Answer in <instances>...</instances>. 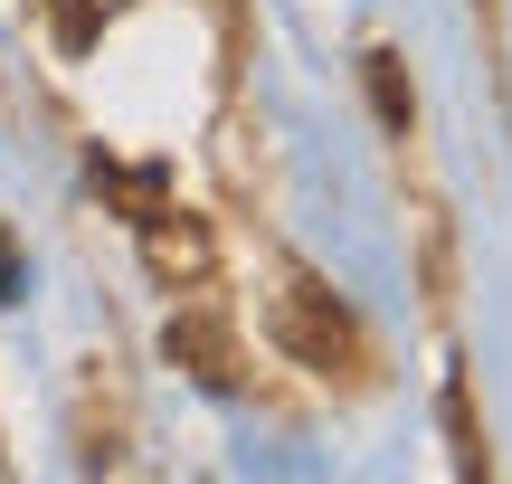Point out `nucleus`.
<instances>
[{
  "label": "nucleus",
  "mask_w": 512,
  "mask_h": 484,
  "mask_svg": "<svg viewBox=\"0 0 512 484\" xmlns=\"http://www.w3.org/2000/svg\"><path fill=\"white\" fill-rule=\"evenodd\" d=\"M171 361H200L209 390H228V380H238V352H228V333H219V323H200V314L171 323Z\"/></svg>",
  "instance_id": "obj_1"
},
{
  "label": "nucleus",
  "mask_w": 512,
  "mask_h": 484,
  "mask_svg": "<svg viewBox=\"0 0 512 484\" xmlns=\"http://www.w3.org/2000/svg\"><path fill=\"white\" fill-rule=\"evenodd\" d=\"M361 67H370V95H380V124H389V133H408V76H399V57L370 48Z\"/></svg>",
  "instance_id": "obj_2"
},
{
  "label": "nucleus",
  "mask_w": 512,
  "mask_h": 484,
  "mask_svg": "<svg viewBox=\"0 0 512 484\" xmlns=\"http://www.w3.org/2000/svg\"><path fill=\"white\" fill-rule=\"evenodd\" d=\"M446 428H456V466H465V475H484V447H475V409H465V380L446 390Z\"/></svg>",
  "instance_id": "obj_3"
},
{
  "label": "nucleus",
  "mask_w": 512,
  "mask_h": 484,
  "mask_svg": "<svg viewBox=\"0 0 512 484\" xmlns=\"http://www.w3.org/2000/svg\"><path fill=\"white\" fill-rule=\"evenodd\" d=\"M0 295H19V257H10V238H0Z\"/></svg>",
  "instance_id": "obj_4"
},
{
  "label": "nucleus",
  "mask_w": 512,
  "mask_h": 484,
  "mask_svg": "<svg viewBox=\"0 0 512 484\" xmlns=\"http://www.w3.org/2000/svg\"><path fill=\"white\" fill-rule=\"evenodd\" d=\"M57 19H67V38H86V10H76V0H57Z\"/></svg>",
  "instance_id": "obj_5"
}]
</instances>
